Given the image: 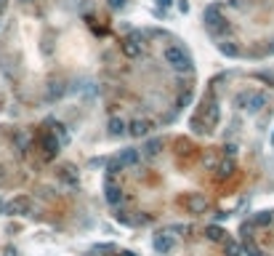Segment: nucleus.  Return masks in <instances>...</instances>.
Returning a JSON list of instances; mask_svg holds the SVG:
<instances>
[{
    "label": "nucleus",
    "instance_id": "b1692460",
    "mask_svg": "<svg viewBox=\"0 0 274 256\" xmlns=\"http://www.w3.org/2000/svg\"><path fill=\"white\" fill-rule=\"evenodd\" d=\"M110 5H112V8H123L125 0H110Z\"/></svg>",
    "mask_w": 274,
    "mask_h": 256
},
{
    "label": "nucleus",
    "instance_id": "5701e85b",
    "mask_svg": "<svg viewBox=\"0 0 274 256\" xmlns=\"http://www.w3.org/2000/svg\"><path fill=\"white\" fill-rule=\"evenodd\" d=\"M245 251H248V256H264V254H261V251H258V248H256V246L245 248Z\"/></svg>",
    "mask_w": 274,
    "mask_h": 256
},
{
    "label": "nucleus",
    "instance_id": "f8f14e48",
    "mask_svg": "<svg viewBox=\"0 0 274 256\" xmlns=\"http://www.w3.org/2000/svg\"><path fill=\"white\" fill-rule=\"evenodd\" d=\"M235 174V160H221L219 166H216V176H219V179H226V176H232Z\"/></svg>",
    "mask_w": 274,
    "mask_h": 256
},
{
    "label": "nucleus",
    "instance_id": "393cba45",
    "mask_svg": "<svg viewBox=\"0 0 274 256\" xmlns=\"http://www.w3.org/2000/svg\"><path fill=\"white\" fill-rule=\"evenodd\" d=\"M224 150H226V155H229V158H232V155H235V150H237V147H235V144H226V147H224Z\"/></svg>",
    "mask_w": 274,
    "mask_h": 256
},
{
    "label": "nucleus",
    "instance_id": "bb28decb",
    "mask_svg": "<svg viewBox=\"0 0 274 256\" xmlns=\"http://www.w3.org/2000/svg\"><path fill=\"white\" fill-rule=\"evenodd\" d=\"M3 5H5V0H0V11H3Z\"/></svg>",
    "mask_w": 274,
    "mask_h": 256
},
{
    "label": "nucleus",
    "instance_id": "f257e3e1",
    "mask_svg": "<svg viewBox=\"0 0 274 256\" xmlns=\"http://www.w3.org/2000/svg\"><path fill=\"white\" fill-rule=\"evenodd\" d=\"M163 59L168 61L173 70H189V56H186L184 48H179V45H168V48L163 51Z\"/></svg>",
    "mask_w": 274,
    "mask_h": 256
},
{
    "label": "nucleus",
    "instance_id": "4be33fe9",
    "mask_svg": "<svg viewBox=\"0 0 274 256\" xmlns=\"http://www.w3.org/2000/svg\"><path fill=\"white\" fill-rule=\"evenodd\" d=\"M120 171H123V163H120V160H112V163H110V176L120 174Z\"/></svg>",
    "mask_w": 274,
    "mask_h": 256
},
{
    "label": "nucleus",
    "instance_id": "cd10ccee",
    "mask_svg": "<svg viewBox=\"0 0 274 256\" xmlns=\"http://www.w3.org/2000/svg\"><path fill=\"white\" fill-rule=\"evenodd\" d=\"M21 3H30V0H21Z\"/></svg>",
    "mask_w": 274,
    "mask_h": 256
},
{
    "label": "nucleus",
    "instance_id": "f03ea898",
    "mask_svg": "<svg viewBox=\"0 0 274 256\" xmlns=\"http://www.w3.org/2000/svg\"><path fill=\"white\" fill-rule=\"evenodd\" d=\"M30 211H32V200L27 195H16L5 203V214L11 216H30Z\"/></svg>",
    "mask_w": 274,
    "mask_h": 256
},
{
    "label": "nucleus",
    "instance_id": "1a4fd4ad",
    "mask_svg": "<svg viewBox=\"0 0 274 256\" xmlns=\"http://www.w3.org/2000/svg\"><path fill=\"white\" fill-rule=\"evenodd\" d=\"M56 174H59V179L64 181L67 187H75V184H77V171L72 168V166H61Z\"/></svg>",
    "mask_w": 274,
    "mask_h": 256
},
{
    "label": "nucleus",
    "instance_id": "9b49d317",
    "mask_svg": "<svg viewBox=\"0 0 274 256\" xmlns=\"http://www.w3.org/2000/svg\"><path fill=\"white\" fill-rule=\"evenodd\" d=\"M219 118H221V110H219V104H208L205 107V126H219Z\"/></svg>",
    "mask_w": 274,
    "mask_h": 256
},
{
    "label": "nucleus",
    "instance_id": "ddd939ff",
    "mask_svg": "<svg viewBox=\"0 0 274 256\" xmlns=\"http://www.w3.org/2000/svg\"><path fill=\"white\" fill-rule=\"evenodd\" d=\"M139 158H141V155H139V150H123L117 160L123 163V166H133V163H139Z\"/></svg>",
    "mask_w": 274,
    "mask_h": 256
},
{
    "label": "nucleus",
    "instance_id": "dca6fc26",
    "mask_svg": "<svg viewBox=\"0 0 274 256\" xmlns=\"http://www.w3.org/2000/svg\"><path fill=\"white\" fill-rule=\"evenodd\" d=\"M43 147H45V155H48V158H54V152H59V141H56L54 136H45Z\"/></svg>",
    "mask_w": 274,
    "mask_h": 256
},
{
    "label": "nucleus",
    "instance_id": "6ab92c4d",
    "mask_svg": "<svg viewBox=\"0 0 274 256\" xmlns=\"http://www.w3.org/2000/svg\"><path fill=\"white\" fill-rule=\"evenodd\" d=\"M224 246H226V256H239V246H237V243L226 240Z\"/></svg>",
    "mask_w": 274,
    "mask_h": 256
},
{
    "label": "nucleus",
    "instance_id": "4468645a",
    "mask_svg": "<svg viewBox=\"0 0 274 256\" xmlns=\"http://www.w3.org/2000/svg\"><path fill=\"white\" fill-rule=\"evenodd\" d=\"M205 235H208V240H216V243L226 240V232L221 230V227H216V224H210L208 230H205Z\"/></svg>",
    "mask_w": 274,
    "mask_h": 256
},
{
    "label": "nucleus",
    "instance_id": "39448f33",
    "mask_svg": "<svg viewBox=\"0 0 274 256\" xmlns=\"http://www.w3.org/2000/svg\"><path fill=\"white\" fill-rule=\"evenodd\" d=\"M176 248V237L168 235V232H160V235L155 237V251L157 254H170Z\"/></svg>",
    "mask_w": 274,
    "mask_h": 256
},
{
    "label": "nucleus",
    "instance_id": "7ed1b4c3",
    "mask_svg": "<svg viewBox=\"0 0 274 256\" xmlns=\"http://www.w3.org/2000/svg\"><path fill=\"white\" fill-rule=\"evenodd\" d=\"M237 104L242 107V110L258 112L261 107L266 104V96H264V94H258V91H250V94H239V96H237Z\"/></svg>",
    "mask_w": 274,
    "mask_h": 256
},
{
    "label": "nucleus",
    "instance_id": "aec40b11",
    "mask_svg": "<svg viewBox=\"0 0 274 256\" xmlns=\"http://www.w3.org/2000/svg\"><path fill=\"white\" fill-rule=\"evenodd\" d=\"M54 134L61 136V144H67V141H70V134L64 131V126H61V123H56V131H54Z\"/></svg>",
    "mask_w": 274,
    "mask_h": 256
},
{
    "label": "nucleus",
    "instance_id": "f3484780",
    "mask_svg": "<svg viewBox=\"0 0 274 256\" xmlns=\"http://www.w3.org/2000/svg\"><path fill=\"white\" fill-rule=\"evenodd\" d=\"M219 48H221V54H226V56H239V48H237L235 43H226V40H224Z\"/></svg>",
    "mask_w": 274,
    "mask_h": 256
},
{
    "label": "nucleus",
    "instance_id": "a211bd4d",
    "mask_svg": "<svg viewBox=\"0 0 274 256\" xmlns=\"http://www.w3.org/2000/svg\"><path fill=\"white\" fill-rule=\"evenodd\" d=\"M272 221H274V216L272 214H258V216H256V224H258V227H266V224H272Z\"/></svg>",
    "mask_w": 274,
    "mask_h": 256
},
{
    "label": "nucleus",
    "instance_id": "c85d7f7f",
    "mask_svg": "<svg viewBox=\"0 0 274 256\" xmlns=\"http://www.w3.org/2000/svg\"><path fill=\"white\" fill-rule=\"evenodd\" d=\"M272 51H274V45H272Z\"/></svg>",
    "mask_w": 274,
    "mask_h": 256
},
{
    "label": "nucleus",
    "instance_id": "0eeeda50",
    "mask_svg": "<svg viewBox=\"0 0 274 256\" xmlns=\"http://www.w3.org/2000/svg\"><path fill=\"white\" fill-rule=\"evenodd\" d=\"M202 21L210 27V30H213V27H219L221 21H224V16H221V11L216 8V5H208V8H205V14H202Z\"/></svg>",
    "mask_w": 274,
    "mask_h": 256
},
{
    "label": "nucleus",
    "instance_id": "6e6552de",
    "mask_svg": "<svg viewBox=\"0 0 274 256\" xmlns=\"http://www.w3.org/2000/svg\"><path fill=\"white\" fill-rule=\"evenodd\" d=\"M128 128V134L130 136H136V139H141V136H146L152 131V126H149V120H133L130 126H125Z\"/></svg>",
    "mask_w": 274,
    "mask_h": 256
},
{
    "label": "nucleus",
    "instance_id": "412c9836",
    "mask_svg": "<svg viewBox=\"0 0 274 256\" xmlns=\"http://www.w3.org/2000/svg\"><path fill=\"white\" fill-rule=\"evenodd\" d=\"M157 152H160V141H149V144H146V155L155 158Z\"/></svg>",
    "mask_w": 274,
    "mask_h": 256
},
{
    "label": "nucleus",
    "instance_id": "9d476101",
    "mask_svg": "<svg viewBox=\"0 0 274 256\" xmlns=\"http://www.w3.org/2000/svg\"><path fill=\"white\" fill-rule=\"evenodd\" d=\"M123 54L128 56V59H136V56H141V43L136 40V38H128V40H123Z\"/></svg>",
    "mask_w": 274,
    "mask_h": 256
},
{
    "label": "nucleus",
    "instance_id": "423d86ee",
    "mask_svg": "<svg viewBox=\"0 0 274 256\" xmlns=\"http://www.w3.org/2000/svg\"><path fill=\"white\" fill-rule=\"evenodd\" d=\"M104 197H107V203H110V206H120V203H123V190H120V184H115V181H107V187H104Z\"/></svg>",
    "mask_w": 274,
    "mask_h": 256
},
{
    "label": "nucleus",
    "instance_id": "2eb2a0df",
    "mask_svg": "<svg viewBox=\"0 0 274 256\" xmlns=\"http://www.w3.org/2000/svg\"><path fill=\"white\" fill-rule=\"evenodd\" d=\"M110 134L112 136H123L125 134V120L123 118H112L110 120Z\"/></svg>",
    "mask_w": 274,
    "mask_h": 256
},
{
    "label": "nucleus",
    "instance_id": "a878e982",
    "mask_svg": "<svg viewBox=\"0 0 274 256\" xmlns=\"http://www.w3.org/2000/svg\"><path fill=\"white\" fill-rule=\"evenodd\" d=\"M157 3H160V5H163V8H168V5H170V3H173V0H157Z\"/></svg>",
    "mask_w": 274,
    "mask_h": 256
},
{
    "label": "nucleus",
    "instance_id": "20e7f679",
    "mask_svg": "<svg viewBox=\"0 0 274 256\" xmlns=\"http://www.w3.org/2000/svg\"><path fill=\"white\" fill-rule=\"evenodd\" d=\"M184 208L189 214H205L208 211V200H205V195H200V192H192V195L184 197Z\"/></svg>",
    "mask_w": 274,
    "mask_h": 256
}]
</instances>
